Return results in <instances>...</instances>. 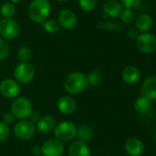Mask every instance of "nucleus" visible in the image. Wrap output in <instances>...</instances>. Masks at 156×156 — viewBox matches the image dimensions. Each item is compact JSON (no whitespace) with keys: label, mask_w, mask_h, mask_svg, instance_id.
<instances>
[{"label":"nucleus","mask_w":156,"mask_h":156,"mask_svg":"<svg viewBox=\"0 0 156 156\" xmlns=\"http://www.w3.org/2000/svg\"><path fill=\"white\" fill-rule=\"evenodd\" d=\"M55 1H58V2H64V1H67V0H55Z\"/></svg>","instance_id":"nucleus-35"},{"label":"nucleus","mask_w":156,"mask_h":156,"mask_svg":"<svg viewBox=\"0 0 156 156\" xmlns=\"http://www.w3.org/2000/svg\"><path fill=\"white\" fill-rule=\"evenodd\" d=\"M154 139H155V140H156V133H155V134H154Z\"/></svg>","instance_id":"nucleus-36"},{"label":"nucleus","mask_w":156,"mask_h":156,"mask_svg":"<svg viewBox=\"0 0 156 156\" xmlns=\"http://www.w3.org/2000/svg\"><path fill=\"white\" fill-rule=\"evenodd\" d=\"M9 54V47L5 41L0 38V60L5 59Z\"/></svg>","instance_id":"nucleus-30"},{"label":"nucleus","mask_w":156,"mask_h":156,"mask_svg":"<svg viewBox=\"0 0 156 156\" xmlns=\"http://www.w3.org/2000/svg\"><path fill=\"white\" fill-rule=\"evenodd\" d=\"M20 32L19 25L11 18H5L0 21V35L5 39L17 37Z\"/></svg>","instance_id":"nucleus-9"},{"label":"nucleus","mask_w":156,"mask_h":156,"mask_svg":"<svg viewBox=\"0 0 156 156\" xmlns=\"http://www.w3.org/2000/svg\"><path fill=\"white\" fill-rule=\"evenodd\" d=\"M14 133L17 139L28 141L34 137L36 133V126L33 122L29 120H21L15 125Z\"/></svg>","instance_id":"nucleus-6"},{"label":"nucleus","mask_w":156,"mask_h":156,"mask_svg":"<svg viewBox=\"0 0 156 156\" xmlns=\"http://www.w3.org/2000/svg\"><path fill=\"white\" fill-rule=\"evenodd\" d=\"M50 13V3L48 0H33L28 6L30 19L37 24H43Z\"/></svg>","instance_id":"nucleus-2"},{"label":"nucleus","mask_w":156,"mask_h":156,"mask_svg":"<svg viewBox=\"0 0 156 156\" xmlns=\"http://www.w3.org/2000/svg\"><path fill=\"white\" fill-rule=\"evenodd\" d=\"M32 154L35 155H40L41 154V147L39 146H34L32 149Z\"/></svg>","instance_id":"nucleus-33"},{"label":"nucleus","mask_w":156,"mask_h":156,"mask_svg":"<svg viewBox=\"0 0 156 156\" xmlns=\"http://www.w3.org/2000/svg\"><path fill=\"white\" fill-rule=\"evenodd\" d=\"M64 150L62 142L58 139H48L41 146V154L43 156H62Z\"/></svg>","instance_id":"nucleus-10"},{"label":"nucleus","mask_w":156,"mask_h":156,"mask_svg":"<svg viewBox=\"0 0 156 156\" xmlns=\"http://www.w3.org/2000/svg\"><path fill=\"white\" fill-rule=\"evenodd\" d=\"M80 8L85 12L92 11L97 5V0H79Z\"/></svg>","instance_id":"nucleus-27"},{"label":"nucleus","mask_w":156,"mask_h":156,"mask_svg":"<svg viewBox=\"0 0 156 156\" xmlns=\"http://www.w3.org/2000/svg\"><path fill=\"white\" fill-rule=\"evenodd\" d=\"M129 36L131 38H137L138 36H139V32H138V29L136 30L135 28H132L129 30Z\"/></svg>","instance_id":"nucleus-32"},{"label":"nucleus","mask_w":156,"mask_h":156,"mask_svg":"<svg viewBox=\"0 0 156 156\" xmlns=\"http://www.w3.org/2000/svg\"><path fill=\"white\" fill-rule=\"evenodd\" d=\"M10 110L15 118L19 120H27L33 112L32 103L26 97L16 98L11 104Z\"/></svg>","instance_id":"nucleus-3"},{"label":"nucleus","mask_w":156,"mask_h":156,"mask_svg":"<svg viewBox=\"0 0 156 156\" xmlns=\"http://www.w3.org/2000/svg\"><path fill=\"white\" fill-rule=\"evenodd\" d=\"M154 25V21L151 16L147 14H142L136 18V28L142 33L148 32Z\"/></svg>","instance_id":"nucleus-19"},{"label":"nucleus","mask_w":156,"mask_h":156,"mask_svg":"<svg viewBox=\"0 0 156 156\" xmlns=\"http://www.w3.org/2000/svg\"><path fill=\"white\" fill-rule=\"evenodd\" d=\"M35 156H43L42 154H40V155H35Z\"/></svg>","instance_id":"nucleus-37"},{"label":"nucleus","mask_w":156,"mask_h":156,"mask_svg":"<svg viewBox=\"0 0 156 156\" xmlns=\"http://www.w3.org/2000/svg\"><path fill=\"white\" fill-rule=\"evenodd\" d=\"M56 125V120L52 116H44L37 121V130L42 134H48L54 131Z\"/></svg>","instance_id":"nucleus-15"},{"label":"nucleus","mask_w":156,"mask_h":156,"mask_svg":"<svg viewBox=\"0 0 156 156\" xmlns=\"http://www.w3.org/2000/svg\"><path fill=\"white\" fill-rule=\"evenodd\" d=\"M136 46L143 53H153L156 50V37L149 32L141 33L136 38Z\"/></svg>","instance_id":"nucleus-7"},{"label":"nucleus","mask_w":156,"mask_h":156,"mask_svg":"<svg viewBox=\"0 0 156 156\" xmlns=\"http://www.w3.org/2000/svg\"><path fill=\"white\" fill-rule=\"evenodd\" d=\"M140 70L137 67L135 66H127L126 68H124L123 71H122V80H124L125 83L133 85L135 84L136 82H138V80H140Z\"/></svg>","instance_id":"nucleus-17"},{"label":"nucleus","mask_w":156,"mask_h":156,"mask_svg":"<svg viewBox=\"0 0 156 156\" xmlns=\"http://www.w3.org/2000/svg\"><path fill=\"white\" fill-rule=\"evenodd\" d=\"M35 68L27 61H21L18 63L14 70L15 79L18 83L27 84L29 83L35 77Z\"/></svg>","instance_id":"nucleus-4"},{"label":"nucleus","mask_w":156,"mask_h":156,"mask_svg":"<svg viewBox=\"0 0 156 156\" xmlns=\"http://www.w3.org/2000/svg\"><path fill=\"white\" fill-rule=\"evenodd\" d=\"M142 94L150 101H156V76L147 78L142 86Z\"/></svg>","instance_id":"nucleus-14"},{"label":"nucleus","mask_w":156,"mask_h":156,"mask_svg":"<svg viewBox=\"0 0 156 156\" xmlns=\"http://www.w3.org/2000/svg\"><path fill=\"white\" fill-rule=\"evenodd\" d=\"M92 135H93V130L88 124H81L77 131V136L79 137L80 141L84 143L90 141L92 138Z\"/></svg>","instance_id":"nucleus-20"},{"label":"nucleus","mask_w":156,"mask_h":156,"mask_svg":"<svg viewBox=\"0 0 156 156\" xmlns=\"http://www.w3.org/2000/svg\"><path fill=\"white\" fill-rule=\"evenodd\" d=\"M90 86L87 76L80 72H73L67 76L64 81V89L72 95L83 92Z\"/></svg>","instance_id":"nucleus-1"},{"label":"nucleus","mask_w":156,"mask_h":156,"mask_svg":"<svg viewBox=\"0 0 156 156\" xmlns=\"http://www.w3.org/2000/svg\"><path fill=\"white\" fill-rule=\"evenodd\" d=\"M120 16H121L122 21L125 24H131L135 19V14H134L133 10L128 9V8L122 9Z\"/></svg>","instance_id":"nucleus-25"},{"label":"nucleus","mask_w":156,"mask_h":156,"mask_svg":"<svg viewBox=\"0 0 156 156\" xmlns=\"http://www.w3.org/2000/svg\"><path fill=\"white\" fill-rule=\"evenodd\" d=\"M87 79H88L89 84L90 86L96 87V86H99L101 83V81H102V75L99 71H90L88 74Z\"/></svg>","instance_id":"nucleus-24"},{"label":"nucleus","mask_w":156,"mask_h":156,"mask_svg":"<svg viewBox=\"0 0 156 156\" xmlns=\"http://www.w3.org/2000/svg\"><path fill=\"white\" fill-rule=\"evenodd\" d=\"M124 149L130 156H140L144 153V144L138 138H131L125 143Z\"/></svg>","instance_id":"nucleus-13"},{"label":"nucleus","mask_w":156,"mask_h":156,"mask_svg":"<svg viewBox=\"0 0 156 156\" xmlns=\"http://www.w3.org/2000/svg\"><path fill=\"white\" fill-rule=\"evenodd\" d=\"M21 86L16 80L5 79L0 82V92L6 99H15L20 94Z\"/></svg>","instance_id":"nucleus-8"},{"label":"nucleus","mask_w":156,"mask_h":156,"mask_svg":"<svg viewBox=\"0 0 156 156\" xmlns=\"http://www.w3.org/2000/svg\"><path fill=\"white\" fill-rule=\"evenodd\" d=\"M77 126L70 122H62L56 125L54 135L60 142H69L77 136Z\"/></svg>","instance_id":"nucleus-5"},{"label":"nucleus","mask_w":156,"mask_h":156,"mask_svg":"<svg viewBox=\"0 0 156 156\" xmlns=\"http://www.w3.org/2000/svg\"><path fill=\"white\" fill-rule=\"evenodd\" d=\"M58 110L66 115L72 114L77 109V103L75 100L69 96H62L58 99L57 102Z\"/></svg>","instance_id":"nucleus-12"},{"label":"nucleus","mask_w":156,"mask_h":156,"mask_svg":"<svg viewBox=\"0 0 156 156\" xmlns=\"http://www.w3.org/2000/svg\"><path fill=\"white\" fill-rule=\"evenodd\" d=\"M31 50L27 47H20L17 49V58L21 61H27L31 58Z\"/></svg>","instance_id":"nucleus-26"},{"label":"nucleus","mask_w":156,"mask_h":156,"mask_svg":"<svg viewBox=\"0 0 156 156\" xmlns=\"http://www.w3.org/2000/svg\"><path fill=\"white\" fill-rule=\"evenodd\" d=\"M14 121H15V116L12 114L11 112H5L2 117V122L4 123H5L6 125H8V126L10 124H12L14 122Z\"/></svg>","instance_id":"nucleus-31"},{"label":"nucleus","mask_w":156,"mask_h":156,"mask_svg":"<svg viewBox=\"0 0 156 156\" xmlns=\"http://www.w3.org/2000/svg\"><path fill=\"white\" fill-rule=\"evenodd\" d=\"M142 1L143 0H121V4L124 8L133 10L142 4Z\"/></svg>","instance_id":"nucleus-29"},{"label":"nucleus","mask_w":156,"mask_h":156,"mask_svg":"<svg viewBox=\"0 0 156 156\" xmlns=\"http://www.w3.org/2000/svg\"><path fill=\"white\" fill-rule=\"evenodd\" d=\"M10 130L8 125L4 123L3 122H0V143L5 142L9 137Z\"/></svg>","instance_id":"nucleus-28"},{"label":"nucleus","mask_w":156,"mask_h":156,"mask_svg":"<svg viewBox=\"0 0 156 156\" xmlns=\"http://www.w3.org/2000/svg\"><path fill=\"white\" fill-rule=\"evenodd\" d=\"M59 23L55 19H48L43 23V28L50 34L57 33L59 30Z\"/></svg>","instance_id":"nucleus-23"},{"label":"nucleus","mask_w":156,"mask_h":156,"mask_svg":"<svg viewBox=\"0 0 156 156\" xmlns=\"http://www.w3.org/2000/svg\"><path fill=\"white\" fill-rule=\"evenodd\" d=\"M134 109L139 113H146L151 109V101L144 96H141L135 101Z\"/></svg>","instance_id":"nucleus-21"},{"label":"nucleus","mask_w":156,"mask_h":156,"mask_svg":"<svg viewBox=\"0 0 156 156\" xmlns=\"http://www.w3.org/2000/svg\"><path fill=\"white\" fill-rule=\"evenodd\" d=\"M68 154L69 156H90V150L86 143L77 141L69 146Z\"/></svg>","instance_id":"nucleus-16"},{"label":"nucleus","mask_w":156,"mask_h":156,"mask_svg":"<svg viewBox=\"0 0 156 156\" xmlns=\"http://www.w3.org/2000/svg\"><path fill=\"white\" fill-rule=\"evenodd\" d=\"M22 0H10V2L11 3H19V2H21Z\"/></svg>","instance_id":"nucleus-34"},{"label":"nucleus","mask_w":156,"mask_h":156,"mask_svg":"<svg viewBox=\"0 0 156 156\" xmlns=\"http://www.w3.org/2000/svg\"><path fill=\"white\" fill-rule=\"evenodd\" d=\"M0 13L5 18H11L16 14V6L11 2H5L1 5Z\"/></svg>","instance_id":"nucleus-22"},{"label":"nucleus","mask_w":156,"mask_h":156,"mask_svg":"<svg viewBox=\"0 0 156 156\" xmlns=\"http://www.w3.org/2000/svg\"><path fill=\"white\" fill-rule=\"evenodd\" d=\"M122 9V5L117 0H108L103 5V12L110 17L120 16Z\"/></svg>","instance_id":"nucleus-18"},{"label":"nucleus","mask_w":156,"mask_h":156,"mask_svg":"<svg viewBox=\"0 0 156 156\" xmlns=\"http://www.w3.org/2000/svg\"><path fill=\"white\" fill-rule=\"evenodd\" d=\"M78 22L76 14L69 9H63L58 16V23L64 29H73Z\"/></svg>","instance_id":"nucleus-11"}]
</instances>
